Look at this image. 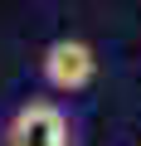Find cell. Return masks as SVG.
I'll use <instances>...</instances> for the list:
<instances>
[{"label": "cell", "instance_id": "6da1fadb", "mask_svg": "<svg viewBox=\"0 0 141 146\" xmlns=\"http://www.w3.org/2000/svg\"><path fill=\"white\" fill-rule=\"evenodd\" d=\"M0 146H73V117L54 98H29L5 117Z\"/></svg>", "mask_w": 141, "mask_h": 146}, {"label": "cell", "instance_id": "7a4b0ae2", "mask_svg": "<svg viewBox=\"0 0 141 146\" xmlns=\"http://www.w3.org/2000/svg\"><path fill=\"white\" fill-rule=\"evenodd\" d=\"M39 78L54 88V93H83L93 78H97V54L93 44L83 39H54L39 58Z\"/></svg>", "mask_w": 141, "mask_h": 146}]
</instances>
